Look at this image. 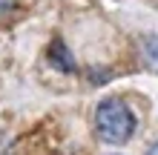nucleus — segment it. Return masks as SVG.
Segmentation results:
<instances>
[{"instance_id": "39448f33", "label": "nucleus", "mask_w": 158, "mask_h": 155, "mask_svg": "<svg viewBox=\"0 0 158 155\" xmlns=\"http://www.w3.org/2000/svg\"><path fill=\"white\" fill-rule=\"evenodd\" d=\"M147 155H158V144H152V147H150V152H147Z\"/></svg>"}, {"instance_id": "7ed1b4c3", "label": "nucleus", "mask_w": 158, "mask_h": 155, "mask_svg": "<svg viewBox=\"0 0 158 155\" xmlns=\"http://www.w3.org/2000/svg\"><path fill=\"white\" fill-rule=\"evenodd\" d=\"M141 60L147 69L158 72V35H147L141 40Z\"/></svg>"}, {"instance_id": "20e7f679", "label": "nucleus", "mask_w": 158, "mask_h": 155, "mask_svg": "<svg viewBox=\"0 0 158 155\" xmlns=\"http://www.w3.org/2000/svg\"><path fill=\"white\" fill-rule=\"evenodd\" d=\"M15 9V0H0V14L3 12H12Z\"/></svg>"}, {"instance_id": "f03ea898", "label": "nucleus", "mask_w": 158, "mask_h": 155, "mask_svg": "<svg viewBox=\"0 0 158 155\" xmlns=\"http://www.w3.org/2000/svg\"><path fill=\"white\" fill-rule=\"evenodd\" d=\"M49 60H52V66H58L60 72H75V60L69 58V49L63 46L60 38L52 40V46H49Z\"/></svg>"}, {"instance_id": "f257e3e1", "label": "nucleus", "mask_w": 158, "mask_h": 155, "mask_svg": "<svg viewBox=\"0 0 158 155\" xmlns=\"http://www.w3.org/2000/svg\"><path fill=\"white\" fill-rule=\"evenodd\" d=\"M95 129H98V135L106 144H124V141L132 138V132H135V115H132V109L124 101L109 98L95 112Z\"/></svg>"}]
</instances>
